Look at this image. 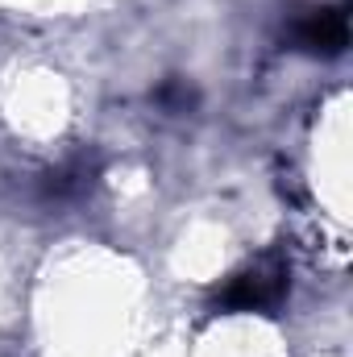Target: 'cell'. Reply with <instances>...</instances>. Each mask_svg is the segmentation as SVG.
I'll return each instance as SVG.
<instances>
[{
	"label": "cell",
	"instance_id": "cell-2",
	"mask_svg": "<svg viewBox=\"0 0 353 357\" xmlns=\"http://www.w3.org/2000/svg\"><path fill=\"white\" fill-rule=\"evenodd\" d=\"M291 38H295L299 50L320 54V59H333V54H341L350 46V13L337 8V4H316V8H308L295 21Z\"/></svg>",
	"mask_w": 353,
	"mask_h": 357
},
{
	"label": "cell",
	"instance_id": "cell-1",
	"mask_svg": "<svg viewBox=\"0 0 353 357\" xmlns=\"http://www.w3.org/2000/svg\"><path fill=\"white\" fill-rule=\"evenodd\" d=\"M287 287H291L287 262L262 258V262L246 266L241 274H233V278L225 282V291L216 295V303H220L225 312H266V307H274V303L287 295Z\"/></svg>",
	"mask_w": 353,
	"mask_h": 357
}]
</instances>
